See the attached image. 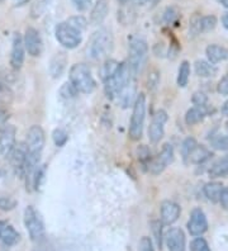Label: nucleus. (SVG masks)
<instances>
[{
	"label": "nucleus",
	"instance_id": "nucleus-1",
	"mask_svg": "<svg viewBox=\"0 0 228 251\" xmlns=\"http://www.w3.org/2000/svg\"><path fill=\"white\" fill-rule=\"evenodd\" d=\"M70 83L82 94H91L97 88L95 79L91 74L90 68L85 64H75L70 69Z\"/></svg>",
	"mask_w": 228,
	"mask_h": 251
},
{
	"label": "nucleus",
	"instance_id": "nucleus-2",
	"mask_svg": "<svg viewBox=\"0 0 228 251\" xmlns=\"http://www.w3.org/2000/svg\"><path fill=\"white\" fill-rule=\"evenodd\" d=\"M149 57V46L145 38L142 37H133L129 41L128 46V65L132 73L138 74L142 71Z\"/></svg>",
	"mask_w": 228,
	"mask_h": 251
},
{
	"label": "nucleus",
	"instance_id": "nucleus-3",
	"mask_svg": "<svg viewBox=\"0 0 228 251\" xmlns=\"http://www.w3.org/2000/svg\"><path fill=\"white\" fill-rule=\"evenodd\" d=\"M113 49V36L108 29L101 28L91 36L88 46V56L93 60H101L110 53Z\"/></svg>",
	"mask_w": 228,
	"mask_h": 251
},
{
	"label": "nucleus",
	"instance_id": "nucleus-4",
	"mask_svg": "<svg viewBox=\"0 0 228 251\" xmlns=\"http://www.w3.org/2000/svg\"><path fill=\"white\" fill-rule=\"evenodd\" d=\"M145 120H146V95L141 93V94H137L136 100L133 103L131 123H129V137H131V140L138 141L142 137Z\"/></svg>",
	"mask_w": 228,
	"mask_h": 251
},
{
	"label": "nucleus",
	"instance_id": "nucleus-5",
	"mask_svg": "<svg viewBox=\"0 0 228 251\" xmlns=\"http://www.w3.org/2000/svg\"><path fill=\"white\" fill-rule=\"evenodd\" d=\"M132 70L129 68L128 62H122L119 64L116 74L110 79L104 81V90H105L106 97L109 99H114L118 97L121 92L132 79Z\"/></svg>",
	"mask_w": 228,
	"mask_h": 251
},
{
	"label": "nucleus",
	"instance_id": "nucleus-6",
	"mask_svg": "<svg viewBox=\"0 0 228 251\" xmlns=\"http://www.w3.org/2000/svg\"><path fill=\"white\" fill-rule=\"evenodd\" d=\"M25 226L28 231L30 240L33 242H41L45 239V224L40 212L33 205H28L25 209Z\"/></svg>",
	"mask_w": 228,
	"mask_h": 251
},
{
	"label": "nucleus",
	"instance_id": "nucleus-7",
	"mask_svg": "<svg viewBox=\"0 0 228 251\" xmlns=\"http://www.w3.org/2000/svg\"><path fill=\"white\" fill-rule=\"evenodd\" d=\"M55 36L61 46H64L67 50L76 49L82 41L81 32L75 29L67 22H61L56 25Z\"/></svg>",
	"mask_w": 228,
	"mask_h": 251
},
{
	"label": "nucleus",
	"instance_id": "nucleus-8",
	"mask_svg": "<svg viewBox=\"0 0 228 251\" xmlns=\"http://www.w3.org/2000/svg\"><path fill=\"white\" fill-rule=\"evenodd\" d=\"M174 147L170 144H165L162 146L161 151L158 152L157 156L151 157L149 162H147V168H149V172L152 175H158L164 172L167 166L173 164L174 161Z\"/></svg>",
	"mask_w": 228,
	"mask_h": 251
},
{
	"label": "nucleus",
	"instance_id": "nucleus-9",
	"mask_svg": "<svg viewBox=\"0 0 228 251\" xmlns=\"http://www.w3.org/2000/svg\"><path fill=\"white\" fill-rule=\"evenodd\" d=\"M167 120H169L167 113L162 109L157 110L153 114L149 127V140L151 144H158L161 141L165 133V123L167 122Z\"/></svg>",
	"mask_w": 228,
	"mask_h": 251
},
{
	"label": "nucleus",
	"instance_id": "nucleus-10",
	"mask_svg": "<svg viewBox=\"0 0 228 251\" xmlns=\"http://www.w3.org/2000/svg\"><path fill=\"white\" fill-rule=\"evenodd\" d=\"M188 231L192 236L199 237L208 231V220L203 209L194 208L188 221Z\"/></svg>",
	"mask_w": 228,
	"mask_h": 251
},
{
	"label": "nucleus",
	"instance_id": "nucleus-11",
	"mask_svg": "<svg viewBox=\"0 0 228 251\" xmlns=\"http://www.w3.org/2000/svg\"><path fill=\"white\" fill-rule=\"evenodd\" d=\"M23 42H25V51L28 52V55H30L32 57L41 56L43 51V42L40 32L37 31L36 28L29 27L25 29Z\"/></svg>",
	"mask_w": 228,
	"mask_h": 251
},
{
	"label": "nucleus",
	"instance_id": "nucleus-12",
	"mask_svg": "<svg viewBox=\"0 0 228 251\" xmlns=\"http://www.w3.org/2000/svg\"><path fill=\"white\" fill-rule=\"evenodd\" d=\"M25 47L23 37L21 33H14L12 42V52H10V65L14 70H19L25 64Z\"/></svg>",
	"mask_w": 228,
	"mask_h": 251
},
{
	"label": "nucleus",
	"instance_id": "nucleus-13",
	"mask_svg": "<svg viewBox=\"0 0 228 251\" xmlns=\"http://www.w3.org/2000/svg\"><path fill=\"white\" fill-rule=\"evenodd\" d=\"M165 241L169 251H185L186 237L181 228L177 227L170 228L165 236Z\"/></svg>",
	"mask_w": 228,
	"mask_h": 251
},
{
	"label": "nucleus",
	"instance_id": "nucleus-14",
	"mask_svg": "<svg viewBox=\"0 0 228 251\" xmlns=\"http://www.w3.org/2000/svg\"><path fill=\"white\" fill-rule=\"evenodd\" d=\"M8 156H10V162H12V166L15 170V173L21 178H23V175H25V157H27V146H25V144L22 142V144L14 146V149H13L12 152Z\"/></svg>",
	"mask_w": 228,
	"mask_h": 251
},
{
	"label": "nucleus",
	"instance_id": "nucleus-15",
	"mask_svg": "<svg viewBox=\"0 0 228 251\" xmlns=\"http://www.w3.org/2000/svg\"><path fill=\"white\" fill-rule=\"evenodd\" d=\"M15 129L14 126L6 125L1 131H0V153L3 156H6L12 152L15 146Z\"/></svg>",
	"mask_w": 228,
	"mask_h": 251
},
{
	"label": "nucleus",
	"instance_id": "nucleus-16",
	"mask_svg": "<svg viewBox=\"0 0 228 251\" xmlns=\"http://www.w3.org/2000/svg\"><path fill=\"white\" fill-rule=\"evenodd\" d=\"M181 208L177 203L173 201H164L161 203V222L164 225L175 224L180 217Z\"/></svg>",
	"mask_w": 228,
	"mask_h": 251
},
{
	"label": "nucleus",
	"instance_id": "nucleus-17",
	"mask_svg": "<svg viewBox=\"0 0 228 251\" xmlns=\"http://www.w3.org/2000/svg\"><path fill=\"white\" fill-rule=\"evenodd\" d=\"M21 240V235L14 227L6 222V221H0V241L5 244L6 246L17 245Z\"/></svg>",
	"mask_w": 228,
	"mask_h": 251
},
{
	"label": "nucleus",
	"instance_id": "nucleus-18",
	"mask_svg": "<svg viewBox=\"0 0 228 251\" xmlns=\"http://www.w3.org/2000/svg\"><path fill=\"white\" fill-rule=\"evenodd\" d=\"M109 13V0H97L90 13V23L94 25H101Z\"/></svg>",
	"mask_w": 228,
	"mask_h": 251
},
{
	"label": "nucleus",
	"instance_id": "nucleus-19",
	"mask_svg": "<svg viewBox=\"0 0 228 251\" xmlns=\"http://www.w3.org/2000/svg\"><path fill=\"white\" fill-rule=\"evenodd\" d=\"M205 55H207L208 61H209L210 64L216 65L227 60L228 50L226 49V47L213 43V45H209V46L205 49Z\"/></svg>",
	"mask_w": 228,
	"mask_h": 251
},
{
	"label": "nucleus",
	"instance_id": "nucleus-20",
	"mask_svg": "<svg viewBox=\"0 0 228 251\" xmlns=\"http://www.w3.org/2000/svg\"><path fill=\"white\" fill-rule=\"evenodd\" d=\"M67 65V56L64 52H58L53 55L50 61V74L53 79H57L62 75Z\"/></svg>",
	"mask_w": 228,
	"mask_h": 251
},
{
	"label": "nucleus",
	"instance_id": "nucleus-21",
	"mask_svg": "<svg viewBox=\"0 0 228 251\" xmlns=\"http://www.w3.org/2000/svg\"><path fill=\"white\" fill-rule=\"evenodd\" d=\"M136 81H134V79L132 77L131 80H129V83L127 84V85L123 88V89L119 92L118 97H117V99L119 100V103L122 104V107L123 108H127L128 105L131 104L132 101H133L134 95H136Z\"/></svg>",
	"mask_w": 228,
	"mask_h": 251
},
{
	"label": "nucleus",
	"instance_id": "nucleus-22",
	"mask_svg": "<svg viewBox=\"0 0 228 251\" xmlns=\"http://www.w3.org/2000/svg\"><path fill=\"white\" fill-rule=\"evenodd\" d=\"M212 157V152L208 150L207 147L203 146V145H197V146L193 149L192 153L189 155L188 164H195V165H199V164H204L205 161Z\"/></svg>",
	"mask_w": 228,
	"mask_h": 251
},
{
	"label": "nucleus",
	"instance_id": "nucleus-23",
	"mask_svg": "<svg viewBox=\"0 0 228 251\" xmlns=\"http://www.w3.org/2000/svg\"><path fill=\"white\" fill-rule=\"evenodd\" d=\"M207 109L205 107H193L186 112L185 123L188 126H195L198 123L203 122V120L207 117Z\"/></svg>",
	"mask_w": 228,
	"mask_h": 251
},
{
	"label": "nucleus",
	"instance_id": "nucleus-24",
	"mask_svg": "<svg viewBox=\"0 0 228 251\" xmlns=\"http://www.w3.org/2000/svg\"><path fill=\"white\" fill-rule=\"evenodd\" d=\"M209 176L213 179L223 178L228 175V155L223 156L222 159H219L212 165L209 169Z\"/></svg>",
	"mask_w": 228,
	"mask_h": 251
},
{
	"label": "nucleus",
	"instance_id": "nucleus-25",
	"mask_svg": "<svg viewBox=\"0 0 228 251\" xmlns=\"http://www.w3.org/2000/svg\"><path fill=\"white\" fill-rule=\"evenodd\" d=\"M195 74L199 77H213L217 74V68L209 61H204V60H198L194 64Z\"/></svg>",
	"mask_w": 228,
	"mask_h": 251
},
{
	"label": "nucleus",
	"instance_id": "nucleus-26",
	"mask_svg": "<svg viewBox=\"0 0 228 251\" xmlns=\"http://www.w3.org/2000/svg\"><path fill=\"white\" fill-rule=\"evenodd\" d=\"M223 189V184L219 181H209L204 185V196L207 197L208 201L213 203H218L219 196Z\"/></svg>",
	"mask_w": 228,
	"mask_h": 251
},
{
	"label": "nucleus",
	"instance_id": "nucleus-27",
	"mask_svg": "<svg viewBox=\"0 0 228 251\" xmlns=\"http://www.w3.org/2000/svg\"><path fill=\"white\" fill-rule=\"evenodd\" d=\"M189 77H190V64L188 61H182L180 64L179 71H177V83L180 88H185L189 83Z\"/></svg>",
	"mask_w": 228,
	"mask_h": 251
},
{
	"label": "nucleus",
	"instance_id": "nucleus-28",
	"mask_svg": "<svg viewBox=\"0 0 228 251\" xmlns=\"http://www.w3.org/2000/svg\"><path fill=\"white\" fill-rule=\"evenodd\" d=\"M118 66H119V62H117L116 60H106V61L104 62L103 66H101V80L105 81V80L110 79V77L116 74Z\"/></svg>",
	"mask_w": 228,
	"mask_h": 251
},
{
	"label": "nucleus",
	"instance_id": "nucleus-29",
	"mask_svg": "<svg viewBox=\"0 0 228 251\" xmlns=\"http://www.w3.org/2000/svg\"><path fill=\"white\" fill-rule=\"evenodd\" d=\"M197 145V140H195L194 137H186L185 140L182 141L181 147H180V152H181V157L185 164H188L189 155L192 153L193 149H194Z\"/></svg>",
	"mask_w": 228,
	"mask_h": 251
},
{
	"label": "nucleus",
	"instance_id": "nucleus-30",
	"mask_svg": "<svg viewBox=\"0 0 228 251\" xmlns=\"http://www.w3.org/2000/svg\"><path fill=\"white\" fill-rule=\"evenodd\" d=\"M180 18V12L177 6H167L164 12V22L166 25H177Z\"/></svg>",
	"mask_w": 228,
	"mask_h": 251
},
{
	"label": "nucleus",
	"instance_id": "nucleus-31",
	"mask_svg": "<svg viewBox=\"0 0 228 251\" xmlns=\"http://www.w3.org/2000/svg\"><path fill=\"white\" fill-rule=\"evenodd\" d=\"M202 33V16L194 14L189 22V36L197 37Z\"/></svg>",
	"mask_w": 228,
	"mask_h": 251
},
{
	"label": "nucleus",
	"instance_id": "nucleus-32",
	"mask_svg": "<svg viewBox=\"0 0 228 251\" xmlns=\"http://www.w3.org/2000/svg\"><path fill=\"white\" fill-rule=\"evenodd\" d=\"M52 140H53L56 146L62 147L69 141V135H67V132L65 129L56 128L55 131L52 132Z\"/></svg>",
	"mask_w": 228,
	"mask_h": 251
},
{
	"label": "nucleus",
	"instance_id": "nucleus-33",
	"mask_svg": "<svg viewBox=\"0 0 228 251\" xmlns=\"http://www.w3.org/2000/svg\"><path fill=\"white\" fill-rule=\"evenodd\" d=\"M212 147L214 150L226 151L228 150V136L226 135H217L216 137L212 138Z\"/></svg>",
	"mask_w": 228,
	"mask_h": 251
},
{
	"label": "nucleus",
	"instance_id": "nucleus-34",
	"mask_svg": "<svg viewBox=\"0 0 228 251\" xmlns=\"http://www.w3.org/2000/svg\"><path fill=\"white\" fill-rule=\"evenodd\" d=\"M217 17L214 16H204L202 17V33L213 31L217 27Z\"/></svg>",
	"mask_w": 228,
	"mask_h": 251
},
{
	"label": "nucleus",
	"instance_id": "nucleus-35",
	"mask_svg": "<svg viewBox=\"0 0 228 251\" xmlns=\"http://www.w3.org/2000/svg\"><path fill=\"white\" fill-rule=\"evenodd\" d=\"M162 222L160 221H152L151 222V230L152 233H153V237L156 240V244L158 245V248H161L162 245Z\"/></svg>",
	"mask_w": 228,
	"mask_h": 251
},
{
	"label": "nucleus",
	"instance_id": "nucleus-36",
	"mask_svg": "<svg viewBox=\"0 0 228 251\" xmlns=\"http://www.w3.org/2000/svg\"><path fill=\"white\" fill-rule=\"evenodd\" d=\"M67 23L70 25H73V27L75 28V29H77L79 32L85 31L86 27H88V22H86V19L81 16L71 17V18H69Z\"/></svg>",
	"mask_w": 228,
	"mask_h": 251
},
{
	"label": "nucleus",
	"instance_id": "nucleus-37",
	"mask_svg": "<svg viewBox=\"0 0 228 251\" xmlns=\"http://www.w3.org/2000/svg\"><path fill=\"white\" fill-rule=\"evenodd\" d=\"M18 202L12 197H0V211L9 212L17 207Z\"/></svg>",
	"mask_w": 228,
	"mask_h": 251
},
{
	"label": "nucleus",
	"instance_id": "nucleus-38",
	"mask_svg": "<svg viewBox=\"0 0 228 251\" xmlns=\"http://www.w3.org/2000/svg\"><path fill=\"white\" fill-rule=\"evenodd\" d=\"M190 251H212L210 250L208 242L203 237H195L190 244Z\"/></svg>",
	"mask_w": 228,
	"mask_h": 251
},
{
	"label": "nucleus",
	"instance_id": "nucleus-39",
	"mask_svg": "<svg viewBox=\"0 0 228 251\" xmlns=\"http://www.w3.org/2000/svg\"><path fill=\"white\" fill-rule=\"evenodd\" d=\"M192 103L195 107H205L208 103V95L203 92H195L192 97Z\"/></svg>",
	"mask_w": 228,
	"mask_h": 251
},
{
	"label": "nucleus",
	"instance_id": "nucleus-40",
	"mask_svg": "<svg viewBox=\"0 0 228 251\" xmlns=\"http://www.w3.org/2000/svg\"><path fill=\"white\" fill-rule=\"evenodd\" d=\"M160 83V73L157 70H152L147 77V86L150 90H155Z\"/></svg>",
	"mask_w": 228,
	"mask_h": 251
},
{
	"label": "nucleus",
	"instance_id": "nucleus-41",
	"mask_svg": "<svg viewBox=\"0 0 228 251\" xmlns=\"http://www.w3.org/2000/svg\"><path fill=\"white\" fill-rule=\"evenodd\" d=\"M60 94L61 97H64V98L71 99L74 98V97H76V94H79V93H77V90L71 85V83H66L64 84V86L60 89Z\"/></svg>",
	"mask_w": 228,
	"mask_h": 251
},
{
	"label": "nucleus",
	"instance_id": "nucleus-42",
	"mask_svg": "<svg viewBox=\"0 0 228 251\" xmlns=\"http://www.w3.org/2000/svg\"><path fill=\"white\" fill-rule=\"evenodd\" d=\"M137 156H138V160H140V161H142L143 164H146L147 165V162L151 160V151L149 150V147L142 145V146H140L137 149Z\"/></svg>",
	"mask_w": 228,
	"mask_h": 251
},
{
	"label": "nucleus",
	"instance_id": "nucleus-43",
	"mask_svg": "<svg viewBox=\"0 0 228 251\" xmlns=\"http://www.w3.org/2000/svg\"><path fill=\"white\" fill-rule=\"evenodd\" d=\"M138 251H155L152 240L150 237H147V236H143L142 239H141L140 244H138Z\"/></svg>",
	"mask_w": 228,
	"mask_h": 251
},
{
	"label": "nucleus",
	"instance_id": "nucleus-44",
	"mask_svg": "<svg viewBox=\"0 0 228 251\" xmlns=\"http://www.w3.org/2000/svg\"><path fill=\"white\" fill-rule=\"evenodd\" d=\"M10 99H12V92L9 88L5 84H0V100L9 103Z\"/></svg>",
	"mask_w": 228,
	"mask_h": 251
},
{
	"label": "nucleus",
	"instance_id": "nucleus-45",
	"mask_svg": "<svg viewBox=\"0 0 228 251\" xmlns=\"http://www.w3.org/2000/svg\"><path fill=\"white\" fill-rule=\"evenodd\" d=\"M217 92L221 95H228V74L219 80L218 85H217Z\"/></svg>",
	"mask_w": 228,
	"mask_h": 251
},
{
	"label": "nucleus",
	"instance_id": "nucleus-46",
	"mask_svg": "<svg viewBox=\"0 0 228 251\" xmlns=\"http://www.w3.org/2000/svg\"><path fill=\"white\" fill-rule=\"evenodd\" d=\"M74 6L79 12H85L89 9V6L91 5V0H73Z\"/></svg>",
	"mask_w": 228,
	"mask_h": 251
},
{
	"label": "nucleus",
	"instance_id": "nucleus-47",
	"mask_svg": "<svg viewBox=\"0 0 228 251\" xmlns=\"http://www.w3.org/2000/svg\"><path fill=\"white\" fill-rule=\"evenodd\" d=\"M218 203L221 204L223 209H228V188L223 187L222 192H221V196H219Z\"/></svg>",
	"mask_w": 228,
	"mask_h": 251
},
{
	"label": "nucleus",
	"instance_id": "nucleus-48",
	"mask_svg": "<svg viewBox=\"0 0 228 251\" xmlns=\"http://www.w3.org/2000/svg\"><path fill=\"white\" fill-rule=\"evenodd\" d=\"M6 120H8V113L5 110L0 109V125H4Z\"/></svg>",
	"mask_w": 228,
	"mask_h": 251
},
{
	"label": "nucleus",
	"instance_id": "nucleus-49",
	"mask_svg": "<svg viewBox=\"0 0 228 251\" xmlns=\"http://www.w3.org/2000/svg\"><path fill=\"white\" fill-rule=\"evenodd\" d=\"M12 1L15 6H22L25 5V4H27L29 0H12Z\"/></svg>",
	"mask_w": 228,
	"mask_h": 251
},
{
	"label": "nucleus",
	"instance_id": "nucleus-50",
	"mask_svg": "<svg viewBox=\"0 0 228 251\" xmlns=\"http://www.w3.org/2000/svg\"><path fill=\"white\" fill-rule=\"evenodd\" d=\"M222 114L223 116L228 117V99L225 101V103H223V105H222Z\"/></svg>",
	"mask_w": 228,
	"mask_h": 251
},
{
	"label": "nucleus",
	"instance_id": "nucleus-51",
	"mask_svg": "<svg viewBox=\"0 0 228 251\" xmlns=\"http://www.w3.org/2000/svg\"><path fill=\"white\" fill-rule=\"evenodd\" d=\"M222 25L226 29H228V13H226L225 16L222 17Z\"/></svg>",
	"mask_w": 228,
	"mask_h": 251
},
{
	"label": "nucleus",
	"instance_id": "nucleus-52",
	"mask_svg": "<svg viewBox=\"0 0 228 251\" xmlns=\"http://www.w3.org/2000/svg\"><path fill=\"white\" fill-rule=\"evenodd\" d=\"M134 3L138 5H145L146 3H149V0H134Z\"/></svg>",
	"mask_w": 228,
	"mask_h": 251
},
{
	"label": "nucleus",
	"instance_id": "nucleus-53",
	"mask_svg": "<svg viewBox=\"0 0 228 251\" xmlns=\"http://www.w3.org/2000/svg\"><path fill=\"white\" fill-rule=\"evenodd\" d=\"M218 1L221 4H222V5L225 6V8H227V9H228V0H218Z\"/></svg>",
	"mask_w": 228,
	"mask_h": 251
},
{
	"label": "nucleus",
	"instance_id": "nucleus-54",
	"mask_svg": "<svg viewBox=\"0 0 228 251\" xmlns=\"http://www.w3.org/2000/svg\"><path fill=\"white\" fill-rule=\"evenodd\" d=\"M149 1H150V3H151L152 6H155V5H157V4L160 3L161 0H149Z\"/></svg>",
	"mask_w": 228,
	"mask_h": 251
},
{
	"label": "nucleus",
	"instance_id": "nucleus-55",
	"mask_svg": "<svg viewBox=\"0 0 228 251\" xmlns=\"http://www.w3.org/2000/svg\"><path fill=\"white\" fill-rule=\"evenodd\" d=\"M119 3H122V4H126L127 3V1H129V0H118Z\"/></svg>",
	"mask_w": 228,
	"mask_h": 251
},
{
	"label": "nucleus",
	"instance_id": "nucleus-56",
	"mask_svg": "<svg viewBox=\"0 0 228 251\" xmlns=\"http://www.w3.org/2000/svg\"><path fill=\"white\" fill-rule=\"evenodd\" d=\"M1 1H4V0H0V3H1Z\"/></svg>",
	"mask_w": 228,
	"mask_h": 251
},
{
	"label": "nucleus",
	"instance_id": "nucleus-57",
	"mask_svg": "<svg viewBox=\"0 0 228 251\" xmlns=\"http://www.w3.org/2000/svg\"><path fill=\"white\" fill-rule=\"evenodd\" d=\"M227 129H228V122H227Z\"/></svg>",
	"mask_w": 228,
	"mask_h": 251
}]
</instances>
